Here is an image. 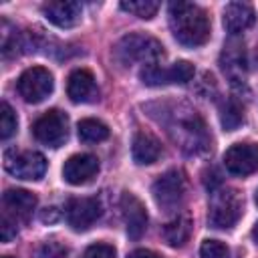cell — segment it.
<instances>
[{"label": "cell", "instance_id": "obj_23", "mask_svg": "<svg viewBox=\"0 0 258 258\" xmlns=\"http://www.w3.org/2000/svg\"><path fill=\"white\" fill-rule=\"evenodd\" d=\"M121 10L137 16V18L149 20L159 10V2H155V0H129V2H121Z\"/></svg>", "mask_w": 258, "mask_h": 258}, {"label": "cell", "instance_id": "obj_3", "mask_svg": "<svg viewBox=\"0 0 258 258\" xmlns=\"http://www.w3.org/2000/svg\"><path fill=\"white\" fill-rule=\"evenodd\" d=\"M113 56L123 67H129L133 62H143L147 67V64H155L163 56V44L149 34L131 32L117 40L113 48Z\"/></svg>", "mask_w": 258, "mask_h": 258}, {"label": "cell", "instance_id": "obj_2", "mask_svg": "<svg viewBox=\"0 0 258 258\" xmlns=\"http://www.w3.org/2000/svg\"><path fill=\"white\" fill-rule=\"evenodd\" d=\"M169 28L175 40L183 46H202L210 40V16L208 12L191 2H171L167 8Z\"/></svg>", "mask_w": 258, "mask_h": 258}, {"label": "cell", "instance_id": "obj_16", "mask_svg": "<svg viewBox=\"0 0 258 258\" xmlns=\"http://www.w3.org/2000/svg\"><path fill=\"white\" fill-rule=\"evenodd\" d=\"M40 10H42L44 18L58 28H73L81 22V16H83V6L73 0L44 2Z\"/></svg>", "mask_w": 258, "mask_h": 258}, {"label": "cell", "instance_id": "obj_8", "mask_svg": "<svg viewBox=\"0 0 258 258\" xmlns=\"http://www.w3.org/2000/svg\"><path fill=\"white\" fill-rule=\"evenodd\" d=\"M32 135L46 147H60L69 135V119L58 109H50L42 113L32 123Z\"/></svg>", "mask_w": 258, "mask_h": 258}, {"label": "cell", "instance_id": "obj_7", "mask_svg": "<svg viewBox=\"0 0 258 258\" xmlns=\"http://www.w3.org/2000/svg\"><path fill=\"white\" fill-rule=\"evenodd\" d=\"M196 71L194 64L187 60H177L169 67H159L155 64H147L141 69V81L147 87H161V85H185L194 79Z\"/></svg>", "mask_w": 258, "mask_h": 258}, {"label": "cell", "instance_id": "obj_15", "mask_svg": "<svg viewBox=\"0 0 258 258\" xmlns=\"http://www.w3.org/2000/svg\"><path fill=\"white\" fill-rule=\"evenodd\" d=\"M99 173V159L93 153L71 155L62 165V177L71 185H81L91 181Z\"/></svg>", "mask_w": 258, "mask_h": 258}, {"label": "cell", "instance_id": "obj_9", "mask_svg": "<svg viewBox=\"0 0 258 258\" xmlns=\"http://www.w3.org/2000/svg\"><path fill=\"white\" fill-rule=\"evenodd\" d=\"M54 81L48 69L44 67H30L26 69L16 83L18 95L26 101V103H40L44 101L50 93H52Z\"/></svg>", "mask_w": 258, "mask_h": 258}, {"label": "cell", "instance_id": "obj_21", "mask_svg": "<svg viewBox=\"0 0 258 258\" xmlns=\"http://www.w3.org/2000/svg\"><path fill=\"white\" fill-rule=\"evenodd\" d=\"M220 121L226 131H234L244 123V107L234 97L226 99L220 107Z\"/></svg>", "mask_w": 258, "mask_h": 258}, {"label": "cell", "instance_id": "obj_29", "mask_svg": "<svg viewBox=\"0 0 258 258\" xmlns=\"http://www.w3.org/2000/svg\"><path fill=\"white\" fill-rule=\"evenodd\" d=\"M127 258H161L159 254H155L153 250H147V248H137V250H133Z\"/></svg>", "mask_w": 258, "mask_h": 258}, {"label": "cell", "instance_id": "obj_20", "mask_svg": "<svg viewBox=\"0 0 258 258\" xmlns=\"http://www.w3.org/2000/svg\"><path fill=\"white\" fill-rule=\"evenodd\" d=\"M189 234H191V218H189L187 212L177 214L171 222H167V224L163 226V238H165V242H167L169 246H173V248L183 246V244L187 242Z\"/></svg>", "mask_w": 258, "mask_h": 258}, {"label": "cell", "instance_id": "obj_18", "mask_svg": "<svg viewBox=\"0 0 258 258\" xmlns=\"http://www.w3.org/2000/svg\"><path fill=\"white\" fill-rule=\"evenodd\" d=\"M254 18H256L254 8H252L250 4H246V2H230V4L224 8V16H222L224 28H226L232 36H236V34L248 30V28L254 24Z\"/></svg>", "mask_w": 258, "mask_h": 258}, {"label": "cell", "instance_id": "obj_33", "mask_svg": "<svg viewBox=\"0 0 258 258\" xmlns=\"http://www.w3.org/2000/svg\"><path fill=\"white\" fill-rule=\"evenodd\" d=\"M4 258H10V256H4Z\"/></svg>", "mask_w": 258, "mask_h": 258}, {"label": "cell", "instance_id": "obj_12", "mask_svg": "<svg viewBox=\"0 0 258 258\" xmlns=\"http://www.w3.org/2000/svg\"><path fill=\"white\" fill-rule=\"evenodd\" d=\"M67 222L73 230H89L101 216V204L95 198H75L67 204Z\"/></svg>", "mask_w": 258, "mask_h": 258}, {"label": "cell", "instance_id": "obj_6", "mask_svg": "<svg viewBox=\"0 0 258 258\" xmlns=\"http://www.w3.org/2000/svg\"><path fill=\"white\" fill-rule=\"evenodd\" d=\"M4 169L10 175L18 177V179L36 181L46 171V159L38 151H16V149H8L4 153Z\"/></svg>", "mask_w": 258, "mask_h": 258}, {"label": "cell", "instance_id": "obj_28", "mask_svg": "<svg viewBox=\"0 0 258 258\" xmlns=\"http://www.w3.org/2000/svg\"><path fill=\"white\" fill-rule=\"evenodd\" d=\"M14 236H16V222L2 214V218H0V238H2V242H10Z\"/></svg>", "mask_w": 258, "mask_h": 258}, {"label": "cell", "instance_id": "obj_10", "mask_svg": "<svg viewBox=\"0 0 258 258\" xmlns=\"http://www.w3.org/2000/svg\"><path fill=\"white\" fill-rule=\"evenodd\" d=\"M224 165L234 175H250L258 171V145L234 143L224 153Z\"/></svg>", "mask_w": 258, "mask_h": 258}, {"label": "cell", "instance_id": "obj_1", "mask_svg": "<svg viewBox=\"0 0 258 258\" xmlns=\"http://www.w3.org/2000/svg\"><path fill=\"white\" fill-rule=\"evenodd\" d=\"M163 125L169 137L185 153H202L210 145V135L202 117L187 105H171L163 109Z\"/></svg>", "mask_w": 258, "mask_h": 258}, {"label": "cell", "instance_id": "obj_25", "mask_svg": "<svg viewBox=\"0 0 258 258\" xmlns=\"http://www.w3.org/2000/svg\"><path fill=\"white\" fill-rule=\"evenodd\" d=\"M200 258H230V250L220 240H204L200 246Z\"/></svg>", "mask_w": 258, "mask_h": 258}, {"label": "cell", "instance_id": "obj_24", "mask_svg": "<svg viewBox=\"0 0 258 258\" xmlns=\"http://www.w3.org/2000/svg\"><path fill=\"white\" fill-rule=\"evenodd\" d=\"M18 127V119H16V113L12 111V107L2 101L0 103V139H8L14 135Z\"/></svg>", "mask_w": 258, "mask_h": 258}, {"label": "cell", "instance_id": "obj_19", "mask_svg": "<svg viewBox=\"0 0 258 258\" xmlns=\"http://www.w3.org/2000/svg\"><path fill=\"white\" fill-rule=\"evenodd\" d=\"M131 155L137 165H151L161 155V143L155 135L147 131H137L131 143Z\"/></svg>", "mask_w": 258, "mask_h": 258}, {"label": "cell", "instance_id": "obj_14", "mask_svg": "<svg viewBox=\"0 0 258 258\" xmlns=\"http://www.w3.org/2000/svg\"><path fill=\"white\" fill-rule=\"evenodd\" d=\"M2 214L8 216L14 222H28L34 208H36V196L28 189H6L2 196Z\"/></svg>", "mask_w": 258, "mask_h": 258}, {"label": "cell", "instance_id": "obj_27", "mask_svg": "<svg viewBox=\"0 0 258 258\" xmlns=\"http://www.w3.org/2000/svg\"><path fill=\"white\" fill-rule=\"evenodd\" d=\"M117 252L111 244H93L85 250L83 258H115Z\"/></svg>", "mask_w": 258, "mask_h": 258}, {"label": "cell", "instance_id": "obj_31", "mask_svg": "<svg viewBox=\"0 0 258 258\" xmlns=\"http://www.w3.org/2000/svg\"><path fill=\"white\" fill-rule=\"evenodd\" d=\"M252 236H254V240L258 242V222L254 224V228H252Z\"/></svg>", "mask_w": 258, "mask_h": 258}, {"label": "cell", "instance_id": "obj_5", "mask_svg": "<svg viewBox=\"0 0 258 258\" xmlns=\"http://www.w3.org/2000/svg\"><path fill=\"white\" fill-rule=\"evenodd\" d=\"M151 194H153L155 204L165 214L177 212V208L181 206V202L185 198V175H183V171L169 169L163 175H159L153 181Z\"/></svg>", "mask_w": 258, "mask_h": 258}, {"label": "cell", "instance_id": "obj_13", "mask_svg": "<svg viewBox=\"0 0 258 258\" xmlns=\"http://www.w3.org/2000/svg\"><path fill=\"white\" fill-rule=\"evenodd\" d=\"M246 50H244V44L238 40V38H230L226 44H224V50L220 54V67L224 71V75L230 79L232 85H238V83H244V77H246Z\"/></svg>", "mask_w": 258, "mask_h": 258}, {"label": "cell", "instance_id": "obj_11", "mask_svg": "<svg viewBox=\"0 0 258 258\" xmlns=\"http://www.w3.org/2000/svg\"><path fill=\"white\" fill-rule=\"evenodd\" d=\"M119 208H121V216H123V222H125L127 236L131 240H139L145 234V230H147V212H145V206L141 204V200L137 196H133L131 191H125L121 196Z\"/></svg>", "mask_w": 258, "mask_h": 258}, {"label": "cell", "instance_id": "obj_22", "mask_svg": "<svg viewBox=\"0 0 258 258\" xmlns=\"http://www.w3.org/2000/svg\"><path fill=\"white\" fill-rule=\"evenodd\" d=\"M77 133L85 143H99L109 137V127L99 119H83L77 125Z\"/></svg>", "mask_w": 258, "mask_h": 258}, {"label": "cell", "instance_id": "obj_4", "mask_svg": "<svg viewBox=\"0 0 258 258\" xmlns=\"http://www.w3.org/2000/svg\"><path fill=\"white\" fill-rule=\"evenodd\" d=\"M244 210V198L234 187H218L212 191L210 198V210H208V222L212 228L228 230L232 228Z\"/></svg>", "mask_w": 258, "mask_h": 258}, {"label": "cell", "instance_id": "obj_32", "mask_svg": "<svg viewBox=\"0 0 258 258\" xmlns=\"http://www.w3.org/2000/svg\"><path fill=\"white\" fill-rule=\"evenodd\" d=\"M254 202H256V206H258V189H256V196H254Z\"/></svg>", "mask_w": 258, "mask_h": 258}, {"label": "cell", "instance_id": "obj_17", "mask_svg": "<svg viewBox=\"0 0 258 258\" xmlns=\"http://www.w3.org/2000/svg\"><path fill=\"white\" fill-rule=\"evenodd\" d=\"M67 95L75 103H93L99 99V87L91 71L75 69L67 81Z\"/></svg>", "mask_w": 258, "mask_h": 258}, {"label": "cell", "instance_id": "obj_26", "mask_svg": "<svg viewBox=\"0 0 258 258\" xmlns=\"http://www.w3.org/2000/svg\"><path fill=\"white\" fill-rule=\"evenodd\" d=\"M69 250L56 240H46L36 248V258H67Z\"/></svg>", "mask_w": 258, "mask_h": 258}, {"label": "cell", "instance_id": "obj_30", "mask_svg": "<svg viewBox=\"0 0 258 258\" xmlns=\"http://www.w3.org/2000/svg\"><path fill=\"white\" fill-rule=\"evenodd\" d=\"M56 218H58L56 208H46V210H42V214H40V220H42V222H54Z\"/></svg>", "mask_w": 258, "mask_h": 258}]
</instances>
